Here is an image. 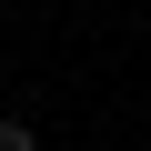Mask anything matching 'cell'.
Returning <instances> with one entry per match:
<instances>
[{"mask_svg": "<svg viewBox=\"0 0 151 151\" xmlns=\"http://www.w3.org/2000/svg\"><path fill=\"white\" fill-rule=\"evenodd\" d=\"M0 151H40V141H30V121H0Z\"/></svg>", "mask_w": 151, "mask_h": 151, "instance_id": "cell-1", "label": "cell"}]
</instances>
